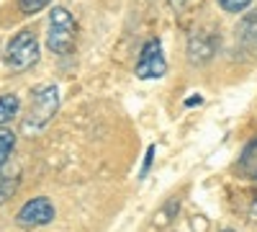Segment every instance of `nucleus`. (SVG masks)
<instances>
[{
  "label": "nucleus",
  "mask_w": 257,
  "mask_h": 232,
  "mask_svg": "<svg viewBox=\"0 0 257 232\" xmlns=\"http://www.w3.org/2000/svg\"><path fill=\"white\" fill-rule=\"evenodd\" d=\"M75 39H77L75 16L64 6H54L49 13V26H47V47L57 57H67L75 52Z\"/></svg>",
  "instance_id": "1"
},
{
  "label": "nucleus",
  "mask_w": 257,
  "mask_h": 232,
  "mask_svg": "<svg viewBox=\"0 0 257 232\" xmlns=\"http://www.w3.org/2000/svg\"><path fill=\"white\" fill-rule=\"evenodd\" d=\"M59 111V88L57 86H39L31 93V103H29V114L24 121V129L29 132H39L57 116Z\"/></svg>",
  "instance_id": "2"
},
{
  "label": "nucleus",
  "mask_w": 257,
  "mask_h": 232,
  "mask_svg": "<svg viewBox=\"0 0 257 232\" xmlns=\"http://www.w3.org/2000/svg\"><path fill=\"white\" fill-rule=\"evenodd\" d=\"M39 62V39L34 31H18L6 47V65L16 72H24Z\"/></svg>",
  "instance_id": "3"
},
{
  "label": "nucleus",
  "mask_w": 257,
  "mask_h": 232,
  "mask_svg": "<svg viewBox=\"0 0 257 232\" xmlns=\"http://www.w3.org/2000/svg\"><path fill=\"white\" fill-rule=\"evenodd\" d=\"M165 72H167V59H165V52H162V41L149 39L139 52L134 75L139 80H160V78H165Z\"/></svg>",
  "instance_id": "4"
},
{
  "label": "nucleus",
  "mask_w": 257,
  "mask_h": 232,
  "mask_svg": "<svg viewBox=\"0 0 257 232\" xmlns=\"http://www.w3.org/2000/svg\"><path fill=\"white\" fill-rule=\"evenodd\" d=\"M16 219L21 227H44L54 219V206L47 196H36L18 209Z\"/></svg>",
  "instance_id": "5"
},
{
  "label": "nucleus",
  "mask_w": 257,
  "mask_h": 232,
  "mask_svg": "<svg viewBox=\"0 0 257 232\" xmlns=\"http://www.w3.org/2000/svg\"><path fill=\"white\" fill-rule=\"evenodd\" d=\"M216 47H219V36L213 39V34L198 31L188 41V59L193 62V65H203V62H208L213 54H216Z\"/></svg>",
  "instance_id": "6"
},
{
  "label": "nucleus",
  "mask_w": 257,
  "mask_h": 232,
  "mask_svg": "<svg viewBox=\"0 0 257 232\" xmlns=\"http://www.w3.org/2000/svg\"><path fill=\"white\" fill-rule=\"evenodd\" d=\"M237 173L242 178H249V181H257V137H252L244 150L239 155V163H237Z\"/></svg>",
  "instance_id": "7"
},
{
  "label": "nucleus",
  "mask_w": 257,
  "mask_h": 232,
  "mask_svg": "<svg viewBox=\"0 0 257 232\" xmlns=\"http://www.w3.org/2000/svg\"><path fill=\"white\" fill-rule=\"evenodd\" d=\"M237 36H239V41H242V47L257 49V11H252V13H247V16L242 18V24H239V29H237Z\"/></svg>",
  "instance_id": "8"
},
{
  "label": "nucleus",
  "mask_w": 257,
  "mask_h": 232,
  "mask_svg": "<svg viewBox=\"0 0 257 232\" xmlns=\"http://www.w3.org/2000/svg\"><path fill=\"white\" fill-rule=\"evenodd\" d=\"M21 109V98L16 93H6V96H0V126L8 124Z\"/></svg>",
  "instance_id": "9"
},
{
  "label": "nucleus",
  "mask_w": 257,
  "mask_h": 232,
  "mask_svg": "<svg viewBox=\"0 0 257 232\" xmlns=\"http://www.w3.org/2000/svg\"><path fill=\"white\" fill-rule=\"evenodd\" d=\"M13 147H16V134L11 129H0V168H3L6 160L11 158Z\"/></svg>",
  "instance_id": "10"
},
{
  "label": "nucleus",
  "mask_w": 257,
  "mask_h": 232,
  "mask_svg": "<svg viewBox=\"0 0 257 232\" xmlns=\"http://www.w3.org/2000/svg\"><path fill=\"white\" fill-rule=\"evenodd\" d=\"M49 3H52V0H18V11L24 16H34L41 8H47Z\"/></svg>",
  "instance_id": "11"
},
{
  "label": "nucleus",
  "mask_w": 257,
  "mask_h": 232,
  "mask_svg": "<svg viewBox=\"0 0 257 232\" xmlns=\"http://www.w3.org/2000/svg\"><path fill=\"white\" fill-rule=\"evenodd\" d=\"M219 6L226 11V13H242L252 6V0H219Z\"/></svg>",
  "instance_id": "12"
},
{
  "label": "nucleus",
  "mask_w": 257,
  "mask_h": 232,
  "mask_svg": "<svg viewBox=\"0 0 257 232\" xmlns=\"http://www.w3.org/2000/svg\"><path fill=\"white\" fill-rule=\"evenodd\" d=\"M16 191V181H8V176H0V204Z\"/></svg>",
  "instance_id": "13"
},
{
  "label": "nucleus",
  "mask_w": 257,
  "mask_h": 232,
  "mask_svg": "<svg viewBox=\"0 0 257 232\" xmlns=\"http://www.w3.org/2000/svg\"><path fill=\"white\" fill-rule=\"evenodd\" d=\"M155 152H157V150H155V144H149V147H147V155H144V168H142V178L147 176L149 165H152V160H155Z\"/></svg>",
  "instance_id": "14"
},
{
  "label": "nucleus",
  "mask_w": 257,
  "mask_h": 232,
  "mask_svg": "<svg viewBox=\"0 0 257 232\" xmlns=\"http://www.w3.org/2000/svg\"><path fill=\"white\" fill-rule=\"evenodd\" d=\"M167 3H170V6H173L175 11H180V8H183V6L188 3V0H167Z\"/></svg>",
  "instance_id": "15"
},
{
  "label": "nucleus",
  "mask_w": 257,
  "mask_h": 232,
  "mask_svg": "<svg viewBox=\"0 0 257 232\" xmlns=\"http://www.w3.org/2000/svg\"><path fill=\"white\" fill-rule=\"evenodd\" d=\"M252 214H254V219H257V199H254V204H252Z\"/></svg>",
  "instance_id": "16"
},
{
  "label": "nucleus",
  "mask_w": 257,
  "mask_h": 232,
  "mask_svg": "<svg viewBox=\"0 0 257 232\" xmlns=\"http://www.w3.org/2000/svg\"><path fill=\"white\" fill-rule=\"evenodd\" d=\"M224 232H237V229H224Z\"/></svg>",
  "instance_id": "17"
}]
</instances>
